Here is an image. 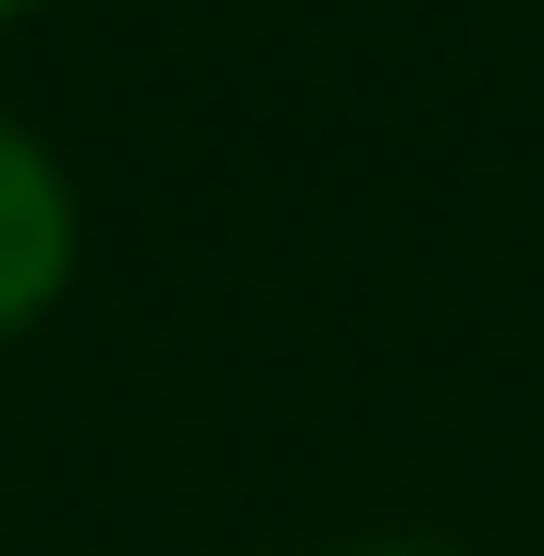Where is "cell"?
Returning <instances> with one entry per match:
<instances>
[{"mask_svg": "<svg viewBox=\"0 0 544 556\" xmlns=\"http://www.w3.org/2000/svg\"><path fill=\"white\" fill-rule=\"evenodd\" d=\"M62 273H75V186L25 124H0V334H25L62 298Z\"/></svg>", "mask_w": 544, "mask_h": 556, "instance_id": "1", "label": "cell"}, {"mask_svg": "<svg viewBox=\"0 0 544 556\" xmlns=\"http://www.w3.org/2000/svg\"><path fill=\"white\" fill-rule=\"evenodd\" d=\"M371 556H433V544H371Z\"/></svg>", "mask_w": 544, "mask_h": 556, "instance_id": "2", "label": "cell"}, {"mask_svg": "<svg viewBox=\"0 0 544 556\" xmlns=\"http://www.w3.org/2000/svg\"><path fill=\"white\" fill-rule=\"evenodd\" d=\"M13 13H25V0H0V25H13Z\"/></svg>", "mask_w": 544, "mask_h": 556, "instance_id": "3", "label": "cell"}]
</instances>
